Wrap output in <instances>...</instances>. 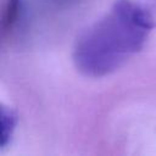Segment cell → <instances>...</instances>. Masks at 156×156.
<instances>
[{"label":"cell","instance_id":"cell-1","mask_svg":"<svg viewBox=\"0 0 156 156\" xmlns=\"http://www.w3.org/2000/svg\"><path fill=\"white\" fill-rule=\"evenodd\" d=\"M150 32L116 0L105 16L77 38L72 55L74 66L87 77L108 76L144 48Z\"/></svg>","mask_w":156,"mask_h":156},{"label":"cell","instance_id":"cell-2","mask_svg":"<svg viewBox=\"0 0 156 156\" xmlns=\"http://www.w3.org/2000/svg\"><path fill=\"white\" fill-rule=\"evenodd\" d=\"M149 29L156 28V0H117Z\"/></svg>","mask_w":156,"mask_h":156},{"label":"cell","instance_id":"cell-4","mask_svg":"<svg viewBox=\"0 0 156 156\" xmlns=\"http://www.w3.org/2000/svg\"><path fill=\"white\" fill-rule=\"evenodd\" d=\"M0 126H1V134H0V146L5 149L13 135V132L17 126V113L16 111L10 107L1 105L0 108Z\"/></svg>","mask_w":156,"mask_h":156},{"label":"cell","instance_id":"cell-3","mask_svg":"<svg viewBox=\"0 0 156 156\" xmlns=\"http://www.w3.org/2000/svg\"><path fill=\"white\" fill-rule=\"evenodd\" d=\"M22 13V0H4L1 12V37L7 38L15 30Z\"/></svg>","mask_w":156,"mask_h":156}]
</instances>
